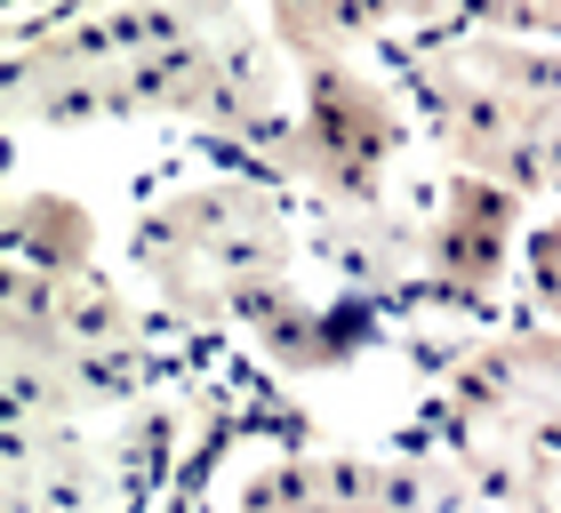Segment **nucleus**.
I'll list each match as a JSON object with an SVG mask.
<instances>
[{"label": "nucleus", "mask_w": 561, "mask_h": 513, "mask_svg": "<svg viewBox=\"0 0 561 513\" xmlns=\"http://www.w3.org/2000/svg\"><path fill=\"white\" fill-rule=\"evenodd\" d=\"M514 314L561 329V201L529 217V241H522V289H514Z\"/></svg>", "instance_id": "nucleus-11"}, {"label": "nucleus", "mask_w": 561, "mask_h": 513, "mask_svg": "<svg viewBox=\"0 0 561 513\" xmlns=\"http://www.w3.org/2000/svg\"><path fill=\"white\" fill-rule=\"evenodd\" d=\"M433 161L425 121L386 57H329L297 72V113L265 152V169L289 185L305 209H369L401 193Z\"/></svg>", "instance_id": "nucleus-7"}, {"label": "nucleus", "mask_w": 561, "mask_h": 513, "mask_svg": "<svg viewBox=\"0 0 561 513\" xmlns=\"http://www.w3.org/2000/svg\"><path fill=\"white\" fill-rule=\"evenodd\" d=\"M185 362L121 265H9V418H121Z\"/></svg>", "instance_id": "nucleus-6"}, {"label": "nucleus", "mask_w": 561, "mask_h": 513, "mask_svg": "<svg viewBox=\"0 0 561 513\" xmlns=\"http://www.w3.org/2000/svg\"><path fill=\"white\" fill-rule=\"evenodd\" d=\"M473 24L529 33V41H561V0H473Z\"/></svg>", "instance_id": "nucleus-12"}, {"label": "nucleus", "mask_w": 561, "mask_h": 513, "mask_svg": "<svg viewBox=\"0 0 561 513\" xmlns=\"http://www.w3.org/2000/svg\"><path fill=\"white\" fill-rule=\"evenodd\" d=\"M425 121V152L442 169L490 176L529 209L561 201V41L457 24L386 57Z\"/></svg>", "instance_id": "nucleus-5"}, {"label": "nucleus", "mask_w": 561, "mask_h": 513, "mask_svg": "<svg viewBox=\"0 0 561 513\" xmlns=\"http://www.w3.org/2000/svg\"><path fill=\"white\" fill-rule=\"evenodd\" d=\"M297 57L249 0H24L9 33V128L265 161L297 113Z\"/></svg>", "instance_id": "nucleus-1"}, {"label": "nucleus", "mask_w": 561, "mask_h": 513, "mask_svg": "<svg viewBox=\"0 0 561 513\" xmlns=\"http://www.w3.org/2000/svg\"><path fill=\"white\" fill-rule=\"evenodd\" d=\"M121 249V225L96 209L81 185H57V176H24L16 169V193H9V265H41V273H89V265H113Z\"/></svg>", "instance_id": "nucleus-10"}, {"label": "nucleus", "mask_w": 561, "mask_h": 513, "mask_svg": "<svg viewBox=\"0 0 561 513\" xmlns=\"http://www.w3.org/2000/svg\"><path fill=\"white\" fill-rule=\"evenodd\" d=\"M273 41L297 65L329 57H401L417 41H442L457 24H473V0H249Z\"/></svg>", "instance_id": "nucleus-9"}, {"label": "nucleus", "mask_w": 561, "mask_h": 513, "mask_svg": "<svg viewBox=\"0 0 561 513\" xmlns=\"http://www.w3.org/2000/svg\"><path fill=\"white\" fill-rule=\"evenodd\" d=\"M161 513H490V505L410 433L345 442V433L297 418L289 401H257Z\"/></svg>", "instance_id": "nucleus-4"}, {"label": "nucleus", "mask_w": 561, "mask_h": 513, "mask_svg": "<svg viewBox=\"0 0 561 513\" xmlns=\"http://www.w3.org/2000/svg\"><path fill=\"white\" fill-rule=\"evenodd\" d=\"M113 256L176 345L225 362H241L280 314L321 289L305 201L265 161L193 145L137 185Z\"/></svg>", "instance_id": "nucleus-2"}, {"label": "nucleus", "mask_w": 561, "mask_h": 513, "mask_svg": "<svg viewBox=\"0 0 561 513\" xmlns=\"http://www.w3.org/2000/svg\"><path fill=\"white\" fill-rule=\"evenodd\" d=\"M417 385L410 442L490 513H561V329L505 321H410Z\"/></svg>", "instance_id": "nucleus-3"}, {"label": "nucleus", "mask_w": 561, "mask_h": 513, "mask_svg": "<svg viewBox=\"0 0 561 513\" xmlns=\"http://www.w3.org/2000/svg\"><path fill=\"white\" fill-rule=\"evenodd\" d=\"M529 201L490 185V176L433 161L425 201V321H505L522 289V241Z\"/></svg>", "instance_id": "nucleus-8"}]
</instances>
